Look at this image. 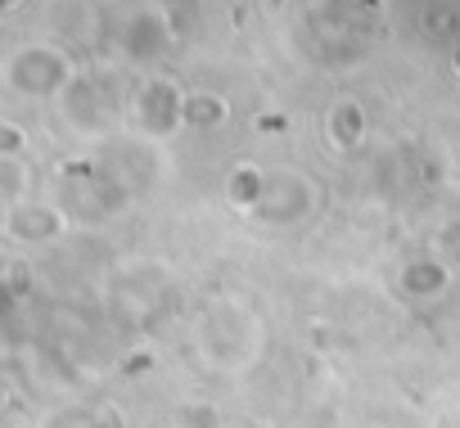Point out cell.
I'll list each match as a JSON object with an SVG mask.
<instances>
[{
  "mask_svg": "<svg viewBox=\"0 0 460 428\" xmlns=\"http://www.w3.org/2000/svg\"><path fill=\"white\" fill-rule=\"evenodd\" d=\"M0 77L14 95H28V100H64V91L82 77L73 55L50 46V41H28L19 50H10V59L0 64Z\"/></svg>",
  "mask_w": 460,
  "mask_h": 428,
  "instance_id": "1",
  "label": "cell"
},
{
  "mask_svg": "<svg viewBox=\"0 0 460 428\" xmlns=\"http://www.w3.org/2000/svg\"><path fill=\"white\" fill-rule=\"evenodd\" d=\"M136 122L149 135H172L185 127V91L172 77H149L136 86Z\"/></svg>",
  "mask_w": 460,
  "mask_h": 428,
  "instance_id": "2",
  "label": "cell"
},
{
  "mask_svg": "<svg viewBox=\"0 0 460 428\" xmlns=\"http://www.w3.org/2000/svg\"><path fill=\"white\" fill-rule=\"evenodd\" d=\"M172 41H176L172 19H167L158 5H145V10H131V14H127L118 46H122V55H127L131 64H154V59H163V55L172 50Z\"/></svg>",
  "mask_w": 460,
  "mask_h": 428,
  "instance_id": "3",
  "label": "cell"
},
{
  "mask_svg": "<svg viewBox=\"0 0 460 428\" xmlns=\"http://www.w3.org/2000/svg\"><path fill=\"white\" fill-rule=\"evenodd\" d=\"M230 104L212 91H190L185 95V127H221Z\"/></svg>",
  "mask_w": 460,
  "mask_h": 428,
  "instance_id": "4",
  "label": "cell"
},
{
  "mask_svg": "<svg viewBox=\"0 0 460 428\" xmlns=\"http://www.w3.org/2000/svg\"><path fill=\"white\" fill-rule=\"evenodd\" d=\"M361 131H366L361 104L343 100V104H334V109H330V135H334V144H339V149H348L352 140H361Z\"/></svg>",
  "mask_w": 460,
  "mask_h": 428,
  "instance_id": "5",
  "label": "cell"
},
{
  "mask_svg": "<svg viewBox=\"0 0 460 428\" xmlns=\"http://www.w3.org/2000/svg\"><path fill=\"white\" fill-rule=\"evenodd\" d=\"M19 149H23V131L14 122H5V127H0V158H14Z\"/></svg>",
  "mask_w": 460,
  "mask_h": 428,
  "instance_id": "6",
  "label": "cell"
},
{
  "mask_svg": "<svg viewBox=\"0 0 460 428\" xmlns=\"http://www.w3.org/2000/svg\"><path fill=\"white\" fill-rule=\"evenodd\" d=\"M19 5H23V0H0V14H14Z\"/></svg>",
  "mask_w": 460,
  "mask_h": 428,
  "instance_id": "7",
  "label": "cell"
},
{
  "mask_svg": "<svg viewBox=\"0 0 460 428\" xmlns=\"http://www.w3.org/2000/svg\"><path fill=\"white\" fill-rule=\"evenodd\" d=\"M456 73H460V46H456Z\"/></svg>",
  "mask_w": 460,
  "mask_h": 428,
  "instance_id": "8",
  "label": "cell"
},
{
  "mask_svg": "<svg viewBox=\"0 0 460 428\" xmlns=\"http://www.w3.org/2000/svg\"><path fill=\"white\" fill-rule=\"evenodd\" d=\"M271 5H276V0H271Z\"/></svg>",
  "mask_w": 460,
  "mask_h": 428,
  "instance_id": "9",
  "label": "cell"
}]
</instances>
